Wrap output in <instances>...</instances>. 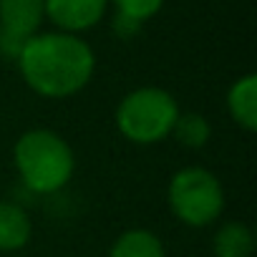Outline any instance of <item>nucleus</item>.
Here are the masks:
<instances>
[{"label": "nucleus", "mask_w": 257, "mask_h": 257, "mask_svg": "<svg viewBox=\"0 0 257 257\" xmlns=\"http://www.w3.org/2000/svg\"><path fill=\"white\" fill-rule=\"evenodd\" d=\"M108 257H167V249L152 229L137 227L116 237L108 249Z\"/></svg>", "instance_id": "nucleus-9"}, {"label": "nucleus", "mask_w": 257, "mask_h": 257, "mask_svg": "<svg viewBox=\"0 0 257 257\" xmlns=\"http://www.w3.org/2000/svg\"><path fill=\"white\" fill-rule=\"evenodd\" d=\"M18 68L26 83L43 98H68L88 86L96 71L91 46L76 33H36L18 56Z\"/></svg>", "instance_id": "nucleus-1"}, {"label": "nucleus", "mask_w": 257, "mask_h": 257, "mask_svg": "<svg viewBox=\"0 0 257 257\" xmlns=\"http://www.w3.org/2000/svg\"><path fill=\"white\" fill-rule=\"evenodd\" d=\"M46 18V0H0V48L18 56L21 46L38 33Z\"/></svg>", "instance_id": "nucleus-5"}, {"label": "nucleus", "mask_w": 257, "mask_h": 257, "mask_svg": "<svg viewBox=\"0 0 257 257\" xmlns=\"http://www.w3.org/2000/svg\"><path fill=\"white\" fill-rule=\"evenodd\" d=\"M174 96L157 86L128 91L116 108V126L123 139L134 144H157L172 137L174 121L179 116Z\"/></svg>", "instance_id": "nucleus-3"}, {"label": "nucleus", "mask_w": 257, "mask_h": 257, "mask_svg": "<svg viewBox=\"0 0 257 257\" xmlns=\"http://www.w3.org/2000/svg\"><path fill=\"white\" fill-rule=\"evenodd\" d=\"M214 257H249L254 249V234L244 222H224L212 242Z\"/></svg>", "instance_id": "nucleus-10"}, {"label": "nucleus", "mask_w": 257, "mask_h": 257, "mask_svg": "<svg viewBox=\"0 0 257 257\" xmlns=\"http://www.w3.org/2000/svg\"><path fill=\"white\" fill-rule=\"evenodd\" d=\"M167 202L179 222L189 227H207L217 222L224 209V189L209 169L184 167L169 179Z\"/></svg>", "instance_id": "nucleus-4"}, {"label": "nucleus", "mask_w": 257, "mask_h": 257, "mask_svg": "<svg viewBox=\"0 0 257 257\" xmlns=\"http://www.w3.org/2000/svg\"><path fill=\"white\" fill-rule=\"evenodd\" d=\"M108 0H46V18L63 33H83L101 23Z\"/></svg>", "instance_id": "nucleus-6"}, {"label": "nucleus", "mask_w": 257, "mask_h": 257, "mask_svg": "<svg viewBox=\"0 0 257 257\" xmlns=\"http://www.w3.org/2000/svg\"><path fill=\"white\" fill-rule=\"evenodd\" d=\"M172 137L189 149H202L212 137V126L202 113H194V111L179 113L174 121V128H172Z\"/></svg>", "instance_id": "nucleus-11"}, {"label": "nucleus", "mask_w": 257, "mask_h": 257, "mask_svg": "<svg viewBox=\"0 0 257 257\" xmlns=\"http://www.w3.org/2000/svg\"><path fill=\"white\" fill-rule=\"evenodd\" d=\"M21 179L36 194H53L63 189L76 169L71 144L51 128H31L13 149Z\"/></svg>", "instance_id": "nucleus-2"}, {"label": "nucleus", "mask_w": 257, "mask_h": 257, "mask_svg": "<svg viewBox=\"0 0 257 257\" xmlns=\"http://www.w3.org/2000/svg\"><path fill=\"white\" fill-rule=\"evenodd\" d=\"M227 111L237 126L244 132L257 128V76L247 73L237 78L227 91Z\"/></svg>", "instance_id": "nucleus-7"}, {"label": "nucleus", "mask_w": 257, "mask_h": 257, "mask_svg": "<svg viewBox=\"0 0 257 257\" xmlns=\"http://www.w3.org/2000/svg\"><path fill=\"white\" fill-rule=\"evenodd\" d=\"M33 232L31 217L21 204L0 202V252H16L28 244Z\"/></svg>", "instance_id": "nucleus-8"}, {"label": "nucleus", "mask_w": 257, "mask_h": 257, "mask_svg": "<svg viewBox=\"0 0 257 257\" xmlns=\"http://www.w3.org/2000/svg\"><path fill=\"white\" fill-rule=\"evenodd\" d=\"M108 3L116 6V16L128 18V21L142 26L162 11L164 0H108Z\"/></svg>", "instance_id": "nucleus-12"}]
</instances>
